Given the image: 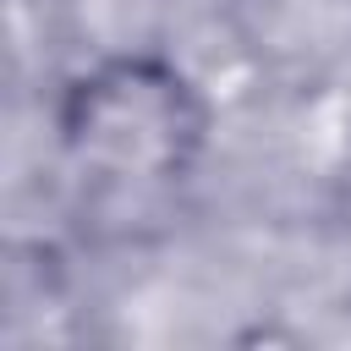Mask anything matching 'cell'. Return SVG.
Here are the masks:
<instances>
[{"instance_id":"6da1fadb","label":"cell","mask_w":351,"mask_h":351,"mask_svg":"<svg viewBox=\"0 0 351 351\" xmlns=\"http://www.w3.org/2000/svg\"><path fill=\"white\" fill-rule=\"evenodd\" d=\"M55 126L82 176L110 186H170L203 154L208 93L170 55H110L66 82Z\"/></svg>"}]
</instances>
